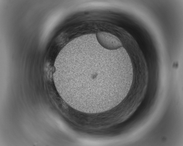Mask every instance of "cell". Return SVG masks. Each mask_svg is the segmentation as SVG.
<instances>
[{"mask_svg":"<svg viewBox=\"0 0 183 146\" xmlns=\"http://www.w3.org/2000/svg\"><path fill=\"white\" fill-rule=\"evenodd\" d=\"M97 39L103 47L110 50L118 49L122 46V43L116 36L111 33L100 32L96 35Z\"/></svg>","mask_w":183,"mask_h":146,"instance_id":"obj_1","label":"cell"}]
</instances>
